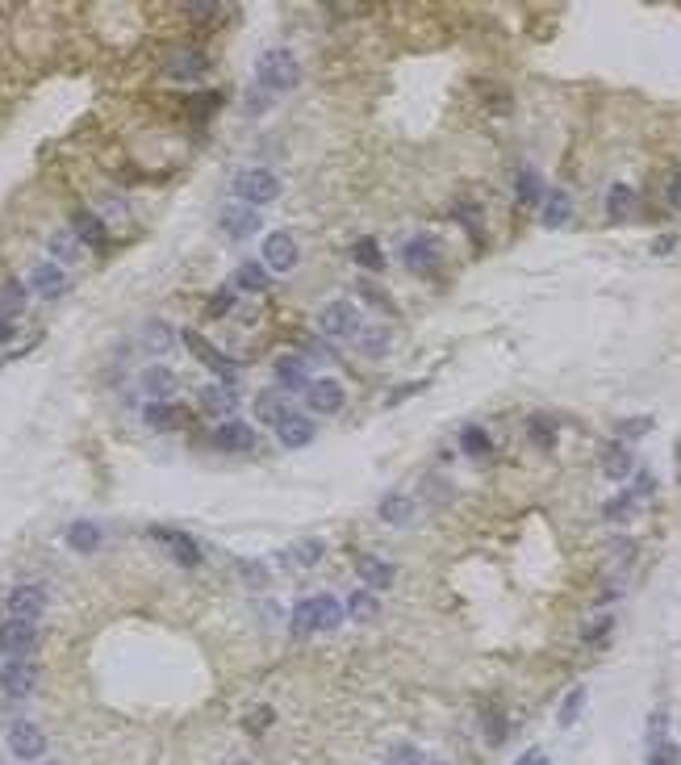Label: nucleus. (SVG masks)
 <instances>
[{
    "label": "nucleus",
    "instance_id": "a211bd4d",
    "mask_svg": "<svg viewBox=\"0 0 681 765\" xmlns=\"http://www.w3.org/2000/svg\"><path fill=\"white\" fill-rule=\"evenodd\" d=\"M214 448H222V452H251L255 448V431L247 423H239V419H226L214 431Z\"/></svg>",
    "mask_w": 681,
    "mask_h": 765
},
{
    "label": "nucleus",
    "instance_id": "a878e982",
    "mask_svg": "<svg viewBox=\"0 0 681 765\" xmlns=\"http://www.w3.org/2000/svg\"><path fill=\"white\" fill-rule=\"evenodd\" d=\"M234 289H243V293H268V289H272V276H268L264 264L247 260V264L234 268Z\"/></svg>",
    "mask_w": 681,
    "mask_h": 765
},
{
    "label": "nucleus",
    "instance_id": "4be33fe9",
    "mask_svg": "<svg viewBox=\"0 0 681 765\" xmlns=\"http://www.w3.org/2000/svg\"><path fill=\"white\" fill-rule=\"evenodd\" d=\"M72 235L80 239V243H88V247H105L109 243V226L92 214V210H76L72 214Z\"/></svg>",
    "mask_w": 681,
    "mask_h": 765
},
{
    "label": "nucleus",
    "instance_id": "f3484780",
    "mask_svg": "<svg viewBox=\"0 0 681 765\" xmlns=\"http://www.w3.org/2000/svg\"><path fill=\"white\" fill-rule=\"evenodd\" d=\"M289 398H285V389H260L255 393V419L268 423V427H280L289 419Z\"/></svg>",
    "mask_w": 681,
    "mask_h": 765
},
{
    "label": "nucleus",
    "instance_id": "1a4fd4ad",
    "mask_svg": "<svg viewBox=\"0 0 681 765\" xmlns=\"http://www.w3.org/2000/svg\"><path fill=\"white\" fill-rule=\"evenodd\" d=\"M218 226H222V235H226V239L243 243V239H251L255 230L264 226V218H260V210H251V205H226L222 218H218Z\"/></svg>",
    "mask_w": 681,
    "mask_h": 765
},
{
    "label": "nucleus",
    "instance_id": "052dcab7",
    "mask_svg": "<svg viewBox=\"0 0 681 765\" xmlns=\"http://www.w3.org/2000/svg\"><path fill=\"white\" fill-rule=\"evenodd\" d=\"M673 243H677L673 235H661V239H656V243H652V251H661V255H665V251H673Z\"/></svg>",
    "mask_w": 681,
    "mask_h": 765
},
{
    "label": "nucleus",
    "instance_id": "412c9836",
    "mask_svg": "<svg viewBox=\"0 0 681 765\" xmlns=\"http://www.w3.org/2000/svg\"><path fill=\"white\" fill-rule=\"evenodd\" d=\"M356 573L364 577V586H368V590H389V586H393V565L381 561V556L360 552V556H356Z\"/></svg>",
    "mask_w": 681,
    "mask_h": 765
},
{
    "label": "nucleus",
    "instance_id": "ddd939ff",
    "mask_svg": "<svg viewBox=\"0 0 681 765\" xmlns=\"http://www.w3.org/2000/svg\"><path fill=\"white\" fill-rule=\"evenodd\" d=\"M272 373H276V389H289V393H305L310 389V360L305 356H276L272 364Z\"/></svg>",
    "mask_w": 681,
    "mask_h": 765
},
{
    "label": "nucleus",
    "instance_id": "49530a36",
    "mask_svg": "<svg viewBox=\"0 0 681 765\" xmlns=\"http://www.w3.org/2000/svg\"><path fill=\"white\" fill-rule=\"evenodd\" d=\"M51 255H59V260H76L80 247H76L72 230H59V235H51Z\"/></svg>",
    "mask_w": 681,
    "mask_h": 765
},
{
    "label": "nucleus",
    "instance_id": "7c9ffc66",
    "mask_svg": "<svg viewBox=\"0 0 681 765\" xmlns=\"http://www.w3.org/2000/svg\"><path fill=\"white\" fill-rule=\"evenodd\" d=\"M602 473H606L610 481L631 477V452H627L623 444H606V448H602Z\"/></svg>",
    "mask_w": 681,
    "mask_h": 765
},
{
    "label": "nucleus",
    "instance_id": "a18cd8bd",
    "mask_svg": "<svg viewBox=\"0 0 681 765\" xmlns=\"http://www.w3.org/2000/svg\"><path fill=\"white\" fill-rule=\"evenodd\" d=\"M21 301H26V289H21L17 281H9V285H5V293H0V314L17 318V314H21Z\"/></svg>",
    "mask_w": 681,
    "mask_h": 765
},
{
    "label": "nucleus",
    "instance_id": "7ed1b4c3",
    "mask_svg": "<svg viewBox=\"0 0 681 765\" xmlns=\"http://www.w3.org/2000/svg\"><path fill=\"white\" fill-rule=\"evenodd\" d=\"M230 189H234V197H239L243 205L260 210V205H268V201L280 197V176H276L272 168H243L239 176L230 180Z\"/></svg>",
    "mask_w": 681,
    "mask_h": 765
},
{
    "label": "nucleus",
    "instance_id": "680f3d73",
    "mask_svg": "<svg viewBox=\"0 0 681 765\" xmlns=\"http://www.w3.org/2000/svg\"><path fill=\"white\" fill-rule=\"evenodd\" d=\"M677 473H681V444H677ZM681 481V477H677Z\"/></svg>",
    "mask_w": 681,
    "mask_h": 765
},
{
    "label": "nucleus",
    "instance_id": "3c124183",
    "mask_svg": "<svg viewBox=\"0 0 681 765\" xmlns=\"http://www.w3.org/2000/svg\"><path fill=\"white\" fill-rule=\"evenodd\" d=\"M610 623H615L610 615H598V619L590 623V628H585V644H602V640H606V632H610Z\"/></svg>",
    "mask_w": 681,
    "mask_h": 765
},
{
    "label": "nucleus",
    "instance_id": "e2e57ef3",
    "mask_svg": "<svg viewBox=\"0 0 681 765\" xmlns=\"http://www.w3.org/2000/svg\"><path fill=\"white\" fill-rule=\"evenodd\" d=\"M431 765H443V761H431Z\"/></svg>",
    "mask_w": 681,
    "mask_h": 765
},
{
    "label": "nucleus",
    "instance_id": "de8ad7c7",
    "mask_svg": "<svg viewBox=\"0 0 681 765\" xmlns=\"http://www.w3.org/2000/svg\"><path fill=\"white\" fill-rule=\"evenodd\" d=\"M356 293L368 301V306H377L381 314H389V310H393V301H389V297H385L377 285H372V281H360V285H356Z\"/></svg>",
    "mask_w": 681,
    "mask_h": 765
},
{
    "label": "nucleus",
    "instance_id": "f03ea898",
    "mask_svg": "<svg viewBox=\"0 0 681 765\" xmlns=\"http://www.w3.org/2000/svg\"><path fill=\"white\" fill-rule=\"evenodd\" d=\"M297 80H301V63L289 46H272L255 63V88H264L268 97H280V92L297 88Z\"/></svg>",
    "mask_w": 681,
    "mask_h": 765
},
{
    "label": "nucleus",
    "instance_id": "72a5a7b5",
    "mask_svg": "<svg viewBox=\"0 0 681 765\" xmlns=\"http://www.w3.org/2000/svg\"><path fill=\"white\" fill-rule=\"evenodd\" d=\"M631 210H636V189H631V184H610L606 214H610V218H627Z\"/></svg>",
    "mask_w": 681,
    "mask_h": 765
},
{
    "label": "nucleus",
    "instance_id": "f257e3e1",
    "mask_svg": "<svg viewBox=\"0 0 681 765\" xmlns=\"http://www.w3.org/2000/svg\"><path fill=\"white\" fill-rule=\"evenodd\" d=\"M343 602L335 598V594H314V598H301L297 607H293V615H289V628H293V636L301 640V636H314V632H335L339 623H343Z\"/></svg>",
    "mask_w": 681,
    "mask_h": 765
},
{
    "label": "nucleus",
    "instance_id": "4468645a",
    "mask_svg": "<svg viewBox=\"0 0 681 765\" xmlns=\"http://www.w3.org/2000/svg\"><path fill=\"white\" fill-rule=\"evenodd\" d=\"M402 260H406V268L410 272H435L439 268V260H443V251H439V239H431V235H414L406 247H402Z\"/></svg>",
    "mask_w": 681,
    "mask_h": 765
},
{
    "label": "nucleus",
    "instance_id": "6e6d98bb",
    "mask_svg": "<svg viewBox=\"0 0 681 765\" xmlns=\"http://www.w3.org/2000/svg\"><path fill=\"white\" fill-rule=\"evenodd\" d=\"M665 197H669L673 210H681V172H673V176H669V189H665Z\"/></svg>",
    "mask_w": 681,
    "mask_h": 765
},
{
    "label": "nucleus",
    "instance_id": "4c0bfd02",
    "mask_svg": "<svg viewBox=\"0 0 681 765\" xmlns=\"http://www.w3.org/2000/svg\"><path fill=\"white\" fill-rule=\"evenodd\" d=\"M581 707H585V686H573L565 694V703H560V715H556V724L560 728H573L581 720Z\"/></svg>",
    "mask_w": 681,
    "mask_h": 765
},
{
    "label": "nucleus",
    "instance_id": "f704fd0d",
    "mask_svg": "<svg viewBox=\"0 0 681 765\" xmlns=\"http://www.w3.org/2000/svg\"><path fill=\"white\" fill-rule=\"evenodd\" d=\"M527 439H531V444L535 448H556V423L548 419V414H531V419H527Z\"/></svg>",
    "mask_w": 681,
    "mask_h": 765
},
{
    "label": "nucleus",
    "instance_id": "58836bf2",
    "mask_svg": "<svg viewBox=\"0 0 681 765\" xmlns=\"http://www.w3.org/2000/svg\"><path fill=\"white\" fill-rule=\"evenodd\" d=\"M636 494H631V490H623L619 498H610L606 506H602V515L610 519V523H623V519H631V515H636Z\"/></svg>",
    "mask_w": 681,
    "mask_h": 765
},
{
    "label": "nucleus",
    "instance_id": "c03bdc74",
    "mask_svg": "<svg viewBox=\"0 0 681 765\" xmlns=\"http://www.w3.org/2000/svg\"><path fill=\"white\" fill-rule=\"evenodd\" d=\"M239 573L251 590H264L268 586V565L264 561H239Z\"/></svg>",
    "mask_w": 681,
    "mask_h": 765
},
{
    "label": "nucleus",
    "instance_id": "c85d7f7f",
    "mask_svg": "<svg viewBox=\"0 0 681 765\" xmlns=\"http://www.w3.org/2000/svg\"><path fill=\"white\" fill-rule=\"evenodd\" d=\"M389 347H393V339H389L385 327H368V331L356 335V352H360L364 360H385Z\"/></svg>",
    "mask_w": 681,
    "mask_h": 765
},
{
    "label": "nucleus",
    "instance_id": "79ce46f5",
    "mask_svg": "<svg viewBox=\"0 0 681 765\" xmlns=\"http://www.w3.org/2000/svg\"><path fill=\"white\" fill-rule=\"evenodd\" d=\"M147 343V352H168V347H172V327H168V322H147V335H143Z\"/></svg>",
    "mask_w": 681,
    "mask_h": 765
},
{
    "label": "nucleus",
    "instance_id": "37998d69",
    "mask_svg": "<svg viewBox=\"0 0 681 765\" xmlns=\"http://www.w3.org/2000/svg\"><path fill=\"white\" fill-rule=\"evenodd\" d=\"M506 715L498 711V707H489L485 711V740H489V745H502V740H506Z\"/></svg>",
    "mask_w": 681,
    "mask_h": 765
},
{
    "label": "nucleus",
    "instance_id": "5701e85b",
    "mask_svg": "<svg viewBox=\"0 0 681 765\" xmlns=\"http://www.w3.org/2000/svg\"><path fill=\"white\" fill-rule=\"evenodd\" d=\"M276 439H280V448H310L314 444V423L310 419H301V414H289L285 423L276 427Z\"/></svg>",
    "mask_w": 681,
    "mask_h": 765
},
{
    "label": "nucleus",
    "instance_id": "b1692460",
    "mask_svg": "<svg viewBox=\"0 0 681 765\" xmlns=\"http://www.w3.org/2000/svg\"><path fill=\"white\" fill-rule=\"evenodd\" d=\"M176 385H180L176 373H172V368H163V364H151L147 373H143V393H147L151 402H168L172 393H176Z\"/></svg>",
    "mask_w": 681,
    "mask_h": 765
},
{
    "label": "nucleus",
    "instance_id": "423d86ee",
    "mask_svg": "<svg viewBox=\"0 0 681 765\" xmlns=\"http://www.w3.org/2000/svg\"><path fill=\"white\" fill-rule=\"evenodd\" d=\"M180 339L189 343V352H193V356H197V360L209 368V373H214V377H222L226 385H234V377H239V364H234L230 356H222L218 347L209 343V339H201L197 331H180Z\"/></svg>",
    "mask_w": 681,
    "mask_h": 765
},
{
    "label": "nucleus",
    "instance_id": "393cba45",
    "mask_svg": "<svg viewBox=\"0 0 681 765\" xmlns=\"http://www.w3.org/2000/svg\"><path fill=\"white\" fill-rule=\"evenodd\" d=\"M201 414H209V419H226V414L234 410V406H239V398H234V389L226 385H209V389H201Z\"/></svg>",
    "mask_w": 681,
    "mask_h": 765
},
{
    "label": "nucleus",
    "instance_id": "4d7b16f0",
    "mask_svg": "<svg viewBox=\"0 0 681 765\" xmlns=\"http://www.w3.org/2000/svg\"><path fill=\"white\" fill-rule=\"evenodd\" d=\"M214 13H218V5H209V0H197V5H189V17H197V21L214 17Z\"/></svg>",
    "mask_w": 681,
    "mask_h": 765
},
{
    "label": "nucleus",
    "instance_id": "2eb2a0df",
    "mask_svg": "<svg viewBox=\"0 0 681 765\" xmlns=\"http://www.w3.org/2000/svg\"><path fill=\"white\" fill-rule=\"evenodd\" d=\"M151 536L168 544V552H172L176 565H184V569H197V565H201V544H197L193 536H184V531H168V527H151Z\"/></svg>",
    "mask_w": 681,
    "mask_h": 765
},
{
    "label": "nucleus",
    "instance_id": "cd10ccee",
    "mask_svg": "<svg viewBox=\"0 0 681 765\" xmlns=\"http://www.w3.org/2000/svg\"><path fill=\"white\" fill-rule=\"evenodd\" d=\"M539 218H544V226H548V230L565 226V222L573 218V197H569L565 189H552V193L544 197V214H539Z\"/></svg>",
    "mask_w": 681,
    "mask_h": 765
},
{
    "label": "nucleus",
    "instance_id": "0e129e2a",
    "mask_svg": "<svg viewBox=\"0 0 681 765\" xmlns=\"http://www.w3.org/2000/svg\"><path fill=\"white\" fill-rule=\"evenodd\" d=\"M239 765H247V761H239Z\"/></svg>",
    "mask_w": 681,
    "mask_h": 765
},
{
    "label": "nucleus",
    "instance_id": "9b49d317",
    "mask_svg": "<svg viewBox=\"0 0 681 765\" xmlns=\"http://www.w3.org/2000/svg\"><path fill=\"white\" fill-rule=\"evenodd\" d=\"M9 749H13V757H21V761H38V757L46 753V732H42L38 724H30V720H13V728H9Z\"/></svg>",
    "mask_w": 681,
    "mask_h": 765
},
{
    "label": "nucleus",
    "instance_id": "20e7f679",
    "mask_svg": "<svg viewBox=\"0 0 681 765\" xmlns=\"http://www.w3.org/2000/svg\"><path fill=\"white\" fill-rule=\"evenodd\" d=\"M318 331L326 339H356L364 327H360V310H356V301H347V297H335V301H326V306L318 310Z\"/></svg>",
    "mask_w": 681,
    "mask_h": 765
},
{
    "label": "nucleus",
    "instance_id": "39448f33",
    "mask_svg": "<svg viewBox=\"0 0 681 765\" xmlns=\"http://www.w3.org/2000/svg\"><path fill=\"white\" fill-rule=\"evenodd\" d=\"M34 648H38V623H21V619L0 623V653L9 661H30Z\"/></svg>",
    "mask_w": 681,
    "mask_h": 765
},
{
    "label": "nucleus",
    "instance_id": "c756f323",
    "mask_svg": "<svg viewBox=\"0 0 681 765\" xmlns=\"http://www.w3.org/2000/svg\"><path fill=\"white\" fill-rule=\"evenodd\" d=\"M180 406H172V402H147L143 406V423L147 427H155V431H172V427H180Z\"/></svg>",
    "mask_w": 681,
    "mask_h": 765
},
{
    "label": "nucleus",
    "instance_id": "0eeeda50",
    "mask_svg": "<svg viewBox=\"0 0 681 765\" xmlns=\"http://www.w3.org/2000/svg\"><path fill=\"white\" fill-rule=\"evenodd\" d=\"M297 264H301L297 239L289 235V230H272V235L264 239V268H272V272H293Z\"/></svg>",
    "mask_w": 681,
    "mask_h": 765
},
{
    "label": "nucleus",
    "instance_id": "6e6552de",
    "mask_svg": "<svg viewBox=\"0 0 681 765\" xmlns=\"http://www.w3.org/2000/svg\"><path fill=\"white\" fill-rule=\"evenodd\" d=\"M5 619H21V623H38L46 611V590L42 586H13L5 598Z\"/></svg>",
    "mask_w": 681,
    "mask_h": 765
},
{
    "label": "nucleus",
    "instance_id": "ea45409f",
    "mask_svg": "<svg viewBox=\"0 0 681 765\" xmlns=\"http://www.w3.org/2000/svg\"><path fill=\"white\" fill-rule=\"evenodd\" d=\"M648 765H681V749L673 745L669 736L652 740V749H648Z\"/></svg>",
    "mask_w": 681,
    "mask_h": 765
},
{
    "label": "nucleus",
    "instance_id": "5fc2aeb1",
    "mask_svg": "<svg viewBox=\"0 0 681 765\" xmlns=\"http://www.w3.org/2000/svg\"><path fill=\"white\" fill-rule=\"evenodd\" d=\"M230 301H234L230 293H218V297H209V310H205V314H209V318H222V314H230Z\"/></svg>",
    "mask_w": 681,
    "mask_h": 765
},
{
    "label": "nucleus",
    "instance_id": "c9c22d12",
    "mask_svg": "<svg viewBox=\"0 0 681 765\" xmlns=\"http://www.w3.org/2000/svg\"><path fill=\"white\" fill-rule=\"evenodd\" d=\"M377 611H381V602H377V594H372V590H356V594L347 598V615L360 619V623L377 619Z\"/></svg>",
    "mask_w": 681,
    "mask_h": 765
},
{
    "label": "nucleus",
    "instance_id": "6ab92c4d",
    "mask_svg": "<svg viewBox=\"0 0 681 765\" xmlns=\"http://www.w3.org/2000/svg\"><path fill=\"white\" fill-rule=\"evenodd\" d=\"M377 515H381V523H389V527H410L414 515H418V502H414L410 494H385L381 506H377Z\"/></svg>",
    "mask_w": 681,
    "mask_h": 765
},
{
    "label": "nucleus",
    "instance_id": "9d476101",
    "mask_svg": "<svg viewBox=\"0 0 681 765\" xmlns=\"http://www.w3.org/2000/svg\"><path fill=\"white\" fill-rule=\"evenodd\" d=\"M305 406L318 410V414H339L347 406V393L335 377H314L310 389H305Z\"/></svg>",
    "mask_w": 681,
    "mask_h": 765
},
{
    "label": "nucleus",
    "instance_id": "e433bc0d",
    "mask_svg": "<svg viewBox=\"0 0 681 765\" xmlns=\"http://www.w3.org/2000/svg\"><path fill=\"white\" fill-rule=\"evenodd\" d=\"M514 193H519L523 205H544V197H548V193H544V184H539V176H535L531 168L519 172V180H514Z\"/></svg>",
    "mask_w": 681,
    "mask_h": 765
},
{
    "label": "nucleus",
    "instance_id": "bf43d9fd",
    "mask_svg": "<svg viewBox=\"0 0 681 765\" xmlns=\"http://www.w3.org/2000/svg\"><path fill=\"white\" fill-rule=\"evenodd\" d=\"M514 765H548V757L544 753H539V749H527L519 761H514Z\"/></svg>",
    "mask_w": 681,
    "mask_h": 765
},
{
    "label": "nucleus",
    "instance_id": "dca6fc26",
    "mask_svg": "<svg viewBox=\"0 0 681 765\" xmlns=\"http://www.w3.org/2000/svg\"><path fill=\"white\" fill-rule=\"evenodd\" d=\"M205 67L209 59L201 51H193V46H180V51L168 55V63H163V76H172V80H197L205 76Z\"/></svg>",
    "mask_w": 681,
    "mask_h": 765
},
{
    "label": "nucleus",
    "instance_id": "09e8293b",
    "mask_svg": "<svg viewBox=\"0 0 681 765\" xmlns=\"http://www.w3.org/2000/svg\"><path fill=\"white\" fill-rule=\"evenodd\" d=\"M422 498H427V502H448L452 498L448 481H443V477H422Z\"/></svg>",
    "mask_w": 681,
    "mask_h": 765
},
{
    "label": "nucleus",
    "instance_id": "aec40b11",
    "mask_svg": "<svg viewBox=\"0 0 681 765\" xmlns=\"http://www.w3.org/2000/svg\"><path fill=\"white\" fill-rule=\"evenodd\" d=\"M30 289L38 293V297H59V293H67V272L59 268V264H38L34 272H30Z\"/></svg>",
    "mask_w": 681,
    "mask_h": 765
},
{
    "label": "nucleus",
    "instance_id": "864d4df0",
    "mask_svg": "<svg viewBox=\"0 0 681 765\" xmlns=\"http://www.w3.org/2000/svg\"><path fill=\"white\" fill-rule=\"evenodd\" d=\"M418 389H427V381H414V385H402V389H393V393H389V398H385V406H389V410H393V406H402L406 398H414V393H418Z\"/></svg>",
    "mask_w": 681,
    "mask_h": 765
},
{
    "label": "nucleus",
    "instance_id": "603ef678",
    "mask_svg": "<svg viewBox=\"0 0 681 765\" xmlns=\"http://www.w3.org/2000/svg\"><path fill=\"white\" fill-rule=\"evenodd\" d=\"M652 431V419H623L619 423V435L623 439H640V435H648Z\"/></svg>",
    "mask_w": 681,
    "mask_h": 765
},
{
    "label": "nucleus",
    "instance_id": "2f4dec72",
    "mask_svg": "<svg viewBox=\"0 0 681 765\" xmlns=\"http://www.w3.org/2000/svg\"><path fill=\"white\" fill-rule=\"evenodd\" d=\"M351 260H356L360 268H368V272H381L385 268V251H381L377 239H356L351 243Z\"/></svg>",
    "mask_w": 681,
    "mask_h": 765
},
{
    "label": "nucleus",
    "instance_id": "a19ab883",
    "mask_svg": "<svg viewBox=\"0 0 681 765\" xmlns=\"http://www.w3.org/2000/svg\"><path fill=\"white\" fill-rule=\"evenodd\" d=\"M293 561L297 565H305V569H310V565H318L322 561V556H326V544L322 540H301V544H293Z\"/></svg>",
    "mask_w": 681,
    "mask_h": 765
},
{
    "label": "nucleus",
    "instance_id": "473e14b6",
    "mask_svg": "<svg viewBox=\"0 0 681 765\" xmlns=\"http://www.w3.org/2000/svg\"><path fill=\"white\" fill-rule=\"evenodd\" d=\"M460 452H464V456H473V460L489 456V452H493V439H489V431H485V427H477V423H473V427H464V431H460Z\"/></svg>",
    "mask_w": 681,
    "mask_h": 765
},
{
    "label": "nucleus",
    "instance_id": "bb28decb",
    "mask_svg": "<svg viewBox=\"0 0 681 765\" xmlns=\"http://www.w3.org/2000/svg\"><path fill=\"white\" fill-rule=\"evenodd\" d=\"M67 544H72L76 552H97L105 544V531L92 519H76L72 527H67Z\"/></svg>",
    "mask_w": 681,
    "mask_h": 765
},
{
    "label": "nucleus",
    "instance_id": "8fccbe9b",
    "mask_svg": "<svg viewBox=\"0 0 681 765\" xmlns=\"http://www.w3.org/2000/svg\"><path fill=\"white\" fill-rule=\"evenodd\" d=\"M385 765H422V753H418L414 745H393Z\"/></svg>",
    "mask_w": 681,
    "mask_h": 765
},
{
    "label": "nucleus",
    "instance_id": "13d9d810",
    "mask_svg": "<svg viewBox=\"0 0 681 765\" xmlns=\"http://www.w3.org/2000/svg\"><path fill=\"white\" fill-rule=\"evenodd\" d=\"M656 490V481H652V473H640V481H636V490H631V494H636V498H648Z\"/></svg>",
    "mask_w": 681,
    "mask_h": 765
},
{
    "label": "nucleus",
    "instance_id": "f8f14e48",
    "mask_svg": "<svg viewBox=\"0 0 681 765\" xmlns=\"http://www.w3.org/2000/svg\"><path fill=\"white\" fill-rule=\"evenodd\" d=\"M38 686V665L34 661H5L0 665V690L9 699H26V694Z\"/></svg>",
    "mask_w": 681,
    "mask_h": 765
}]
</instances>
